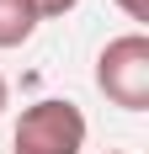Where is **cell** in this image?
<instances>
[{
	"mask_svg": "<svg viewBox=\"0 0 149 154\" xmlns=\"http://www.w3.org/2000/svg\"><path fill=\"white\" fill-rule=\"evenodd\" d=\"M96 91L122 112H149V37L122 32L96 53Z\"/></svg>",
	"mask_w": 149,
	"mask_h": 154,
	"instance_id": "6da1fadb",
	"label": "cell"
},
{
	"mask_svg": "<svg viewBox=\"0 0 149 154\" xmlns=\"http://www.w3.org/2000/svg\"><path fill=\"white\" fill-rule=\"evenodd\" d=\"M80 149H85V112L74 101L48 96L16 117L11 154H80Z\"/></svg>",
	"mask_w": 149,
	"mask_h": 154,
	"instance_id": "7a4b0ae2",
	"label": "cell"
},
{
	"mask_svg": "<svg viewBox=\"0 0 149 154\" xmlns=\"http://www.w3.org/2000/svg\"><path fill=\"white\" fill-rule=\"evenodd\" d=\"M37 5L32 0H0V48H21L32 43V32H37Z\"/></svg>",
	"mask_w": 149,
	"mask_h": 154,
	"instance_id": "3957f363",
	"label": "cell"
},
{
	"mask_svg": "<svg viewBox=\"0 0 149 154\" xmlns=\"http://www.w3.org/2000/svg\"><path fill=\"white\" fill-rule=\"evenodd\" d=\"M32 5H37V16H64V11H74V5H80V0H32Z\"/></svg>",
	"mask_w": 149,
	"mask_h": 154,
	"instance_id": "277c9868",
	"label": "cell"
},
{
	"mask_svg": "<svg viewBox=\"0 0 149 154\" xmlns=\"http://www.w3.org/2000/svg\"><path fill=\"white\" fill-rule=\"evenodd\" d=\"M117 11L128 21H149V0H117Z\"/></svg>",
	"mask_w": 149,
	"mask_h": 154,
	"instance_id": "5b68a950",
	"label": "cell"
},
{
	"mask_svg": "<svg viewBox=\"0 0 149 154\" xmlns=\"http://www.w3.org/2000/svg\"><path fill=\"white\" fill-rule=\"evenodd\" d=\"M5 106H11V91H5V75H0V117H5Z\"/></svg>",
	"mask_w": 149,
	"mask_h": 154,
	"instance_id": "8992f818",
	"label": "cell"
},
{
	"mask_svg": "<svg viewBox=\"0 0 149 154\" xmlns=\"http://www.w3.org/2000/svg\"><path fill=\"white\" fill-rule=\"evenodd\" d=\"M106 154H122V149H106Z\"/></svg>",
	"mask_w": 149,
	"mask_h": 154,
	"instance_id": "52a82bcc",
	"label": "cell"
}]
</instances>
